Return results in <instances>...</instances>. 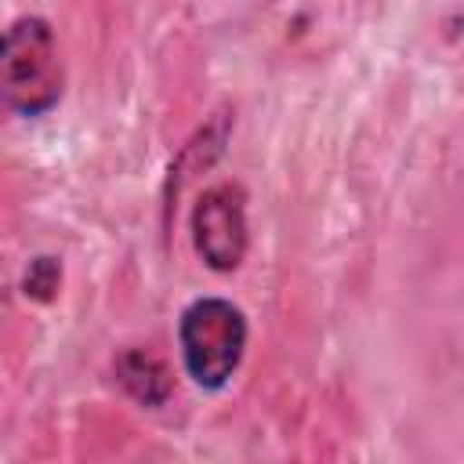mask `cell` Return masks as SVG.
I'll return each instance as SVG.
<instances>
[{
    "instance_id": "cell-1",
    "label": "cell",
    "mask_w": 464,
    "mask_h": 464,
    "mask_svg": "<svg viewBox=\"0 0 464 464\" xmlns=\"http://www.w3.org/2000/svg\"><path fill=\"white\" fill-rule=\"evenodd\" d=\"M62 94V62L44 18H18L0 33V116H40Z\"/></svg>"
},
{
    "instance_id": "cell-2",
    "label": "cell",
    "mask_w": 464,
    "mask_h": 464,
    "mask_svg": "<svg viewBox=\"0 0 464 464\" xmlns=\"http://www.w3.org/2000/svg\"><path fill=\"white\" fill-rule=\"evenodd\" d=\"M181 359L199 388H221L246 348V319L232 301L199 297L181 312L178 323Z\"/></svg>"
},
{
    "instance_id": "cell-3",
    "label": "cell",
    "mask_w": 464,
    "mask_h": 464,
    "mask_svg": "<svg viewBox=\"0 0 464 464\" xmlns=\"http://www.w3.org/2000/svg\"><path fill=\"white\" fill-rule=\"evenodd\" d=\"M192 239L199 257L218 268L228 272L243 261L246 250V218H243V196L232 185H218L207 188L192 210Z\"/></svg>"
}]
</instances>
